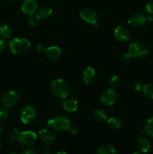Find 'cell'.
Segmentation results:
<instances>
[{
    "label": "cell",
    "mask_w": 153,
    "mask_h": 154,
    "mask_svg": "<svg viewBox=\"0 0 153 154\" xmlns=\"http://www.w3.org/2000/svg\"><path fill=\"white\" fill-rule=\"evenodd\" d=\"M30 48L31 43L25 38H14L8 42V49L14 55H23L29 51Z\"/></svg>",
    "instance_id": "obj_1"
},
{
    "label": "cell",
    "mask_w": 153,
    "mask_h": 154,
    "mask_svg": "<svg viewBox=\"0 0 153 154\" xmlns=\"http://www.w3.org/2000/svg\"><path fill=\"white\" fill-rule=\"evenodd\" d=\"M50 90L56 97L64 99L67 98L70 93V86L64 79L58 78L51 82Z\"/></svg>",
    "instance_id": "obj_2"
},
{
    "label": "cell",
    "mask_w": 153,
    "mask_h": 154,
    "mask_svg": "<svg viewBox=\"0 0 153 154\" xmlns=\"http://www.w3.org/2000/svg\"><path fill=\"white\" fill-rule=\"evenodd\" d=\"M38 135L32 131L18 132L15 129V138L22 147H30L38 141Z\"/></svg>",
    "instance_id": "obj_3"
},
{
    "label": "cell",
    "mask_w": 153,
    "mask_h": 154,
    "mask_svg": "<svg viewBox=\"0 0 153 154\" xmlns=\"http://www.w3.org/2000/svg\"><path fill=\"white\" fill-rule=\"evenodd\" d=\"M47 126L52 130L63 132L69 129L70 123L67 117L59 115L50 119L47 121Z\"/></svg>",
    "instance_id": "obj_4"
},
{
    "label": "cell",
    "mask_w": 153,
    "mask_h": 154,
    "mask_svg": "<svg viewBox=\"0 0 153 154\" xmlns=\"http://www.w3.org/2000/svg\"><path fill=\"white\" fill-rule=\"evenodd\" d=\"M36 49L39 52H43L44 55L50 60H56L62 56V50L57 46H50L45 48L42 44H38Z\"/></svg>",
    "instance_id": "obj_5"
},
{
    "label": "cell",
    "mask_w": 153,
    "mask_h": 154,
    "mask_svg": "<svg viewBox=\"0 0 153 154\" xmlns=\"http://www.w3.org/2000/svg\"><path fill=\"white\" fill-rule=\"evenodd\" d=\"M19 96L17 93L14 90H8L3 93L1 97V102L3 106L7 109L13 108L17 105Z\"/></svg>",
    "instance_id": "obj_6"
},
{
    "label": "cell",
    "mask_w": 153,
    "mask_h": 154,
    "mask_svg": "<svg viewBox=\"0 0 153 154\" xmlns=\"http://www.w3.org/2000/svg\"><path fill=\"white\" fill-rule=\"evenodd\" d=\"M128 53L131 57H146L148 54V47L141 42H134L129 46Z\"/></svg>",
    "instance_id": "obj_7"
},
{
    "label": "cell",
    "mask_w": 153,
    "mask_h": 154,
    "mask_svg": "<svg viewBox=\"0 0 153 154\" xmlns=\"http://www.w3.org/2000/svg\"><path fill=\"white\" fill-rule=\"evenodd\" d=\"M118 99V93L115 89L110 88L104 90L100 95V101L104 106H112Z\"/></svg>",
    "instance_id": "obj_8"
},
{
    "label": "cell",
    "mask_w": 153,
    "mask_h": 154,
    "mask_svg": "<svg viewBox=\"0 0 153 154\" xmlns=\"http://www.w3.org/2000/svg\"><path fill=\"white\" fill-rule=\"evenodd\" d=\"M36 117V110L32 105H26L20 113V120L24 124L32 123Z\"/></svg>",
    "instance_id": "obj_9"
},
{
    "label": "cell",
    "mask_w": 153,
    "mask_h": 154,
    "mask_svg": "<svg viewBox=\"0 0 153 154\" xmlns=\"http://www.w3.org/2000/svg\"><path fill=\"white\" fill-rule=\"evenodd\" d=\"M147 20H148V17H146L144 14L138 12V13H135L129 17L128 20V23L133 28L138 29L143 26L146 23Z\"/></svg>",
    "instance_id": "obj_10"
},
{
    "label": "cell",
    "mask_w": 153,
    "mask_h": 154,
    "mask_svg": "<svg viewBox=\"0 0 153 154\" xmlns=\"http://www.w3.org/2000/svg\"><path fill=\"white\" fill-rule=\"evenodd\" d=\"M38 137L40 138L41 142L46 147H49L56 139L55 134L49 129H44V128L38 131Z\"/></svg>",
    "instance_id": "obj_11"
},
{
    "label": "cell",
    "mask_w": 153,
    "mask_h": 154,
    "mask_svg": "<svg viewBox=\"0 0 153 154\" xmlns=\"http://www.w3.org/2000/svg\"><path fill=\"white\" fill-rule=\"evenodd\" d=\"M80 18L86 23L92 25H95L98 20V14L91 8H84L80 14Z\"/></svg>",
    "instance_id": "obj_12"
},
{
    "label": "cell",
    "mask_w": 153,
    "mask_h": 154,
    "mask_svg": "<svg viewBox=\"0 0 153 154\" xmlns=\"http://www.w3.org/2000/svg\"><path fill=\"white\" fill-rule=\"evenodd\" d=\"M38 1L37 0H23L21 4V11L28 16L34 15L37 11Z\"/></svg>",
    "instance_id": "obj_13"
},
{
    "label": "cell",
    "mask_w": 153,
    "mask_h": 154,
    "mask_svg": "<svg viewBox=\"0 0 153 154\" xmlns=\"http://www.w3.org/2000/svg\"><path fill=\"white\" fill-rule=\"evenodd\" d=\"M114 35L117 40L122 42H126L130 38V32L125 27L119 26L114 30Z\"/></svg>",
    "instance_id": "obj_14"
},
{
    "label": "cell",
    "mask_w": 153,
    "mask_h": 154,
    "mask_svg": "<svg viewBox=\"0 0 153 154\" xmlns=\"http://www.w3.org/2000/svg\"><path fill=\"white\" fill-rule=\"evenodd\" d=\"M95 70L92 67H91V66H88V67H86L82 71V81L86 84H91V83H92L94 81V78H95Z\"/></svg>",
    "instance_id": "obj_15"
},
{
    "label": "cell",
    "mask_w": 153,
    "mask_h": 154,
    "mask_svg": "<svg viewBox=\"0 0 153 154\" xmlns=\"http://www.w3.org/2000/svg\"><path fill=\"white\" fill-rule=\"evenodd\" d=\"M63 108L68 112H74L78 108V102L73 98H65L62 102Z\"/></svg>",
    "instance_id": "obj_16"
},
{
    "label": "cell",
    "mask_w": 153,
    "mask_h": 154,
    "mask_svg": "<svg viewBox=\"0 0 153 154\" xmlns=\"http://www.w3.org/2000/svg\"><path fill=\"white\" fill-rule=\"evenodd\" d=\"M53 11L50 7H42L36 11L35 17L38 20L49 19L52 16Z\"/></svg>",
    "instance_id": "obj_17"
},
{
    "label": "cell",
    "mask_w": 153,
    "mask_h": 154,
    "mask_svg": "<svg viewBox=\"0 0 153 154\" xmlns=\"http://www.w3.org/2000/svg\"><path fill=\"white\" fill-rule=\"evenodd\" d=\"M136 146H137L138 150L142 153H148L151 148V144H150L149 141L145 137H142L138 140Z\"/></svg>",
    "instance_id": "obj_18"
},
{
    "label": "cell",
    "mask_w": 153,
    "mask_h": 154,
    "mask_svg": "<svg viewBox=\"0 0 153 154\" xmlns=\"http://www.w3.org/2000/svg\"><path fill=\"white\" fill-rule=\"evenodd\" d=\"M106 124L111 129L117 130V129H119L122 127V120L119 117H112L107 119Z\"/></svg>",
    "instance_id": "obj_19"
},
{
    "label": "cell",
    "mask_w": 153,
    "mask_h": 154,
    "mask_svg": "<svg viewBox=\"0 0 153 154\" xmlns=\"http://www.w3.org/2000/svg\"><path fill=\"white\" fill-rule=\"evenodd\" d=\"M93 116L94 119L99 122H105L108 119L107 114L102 108H96L93 112Z\"/></svg>",
    "instance_id": "obj_20"
},
{
    "label": "cell",
    "mask_w": 153,
    "mask_h": 154,
    "mask_svg": "<svg viewBox=\"0 0 153 154\" xmlns=\"http://www.w3.org/2000/svg\"><path fill=\"white\" fill-rule=\"evenodd\" d=\"M146 135L149 138H153V117H150L146 122L145 126L143 129Z\"/></svg>",
    "instance_id": "obj_21"
},
{
    "label": "cell",
    "mask_w": 153,
    "mask_h": 154,
    "mask_svg": "<svg viewBox=\"0 0 153 154\" xmlns=\"http://www.w3.org/2000/svg\"><path fill=\"white\" fill-rule=\"evenodd\" d=\"M96 154H116V150L110 144H104L98 147Z\"/></svg>",
    "instance_id": "obj_22"
},
{
    "label": "cell",
    "mask_w": 153,
    "mask_h": 154,
    "mask_svg": "<svg viewBox=\"0 0 153 154\" xmlns=\"http://www.w3.org/2000/svg\"><path fill=\"white\" fill-rule=\"evenodd\" d=\"M12 35V29L8 25L4 24L0 26V36L2 39H8Z\"/></svg>",
    "instance_id": "obj_23"
},
{
    "label": "cell",
    "mask_w": 153,
    "mask_h": 154,
    "mask_svg": "<svg viewBox=\"0 0 153 154\" xmlns=\"http://www.w3.org/2000/svg\"><path fill=\"white\" fill-rule=\"evenodd\" d=\"M142 93L144 96L148 99L153 100V85L152 84H146L142 88Z\"/></svg>",
    "instance_id": "obj_24"
},
{
    "label": "cell",
    "mask_w": 153,
    "mask_h": 154,
    "mask_svg": "<svg viewBox=\"0 0 153 154\" xmlns=\"http://www.w3.org/2000/svg\"><path fill=\"white\" fill-rule=\"evenodd\" d=\"M120 84H121V81H120V78L117 75L112 76L110 80V85L111 88L115 89V90L119 87Z\"/></svg>",
    "instance_id": "obj_25"
},
{
    "label": "cell",
    "mask_w": 153,
    "mask_h": 154,
    "mask_svg": "<svg viewBox=\"0 0 153 154\" xmlns=\"http://www.w3.org/2000/svg\"><path fill=\"white\" fill-rule=\"evenodd\" d=\"M9 113L4 108L0 109V122H4L8 119Z\"/></svg>",
    "instance_id": "obj_26"
},
{
    "label": "cell",
    "mask_w": 153,
    "mask_h": 154,
    "mask_svg": "<svg viewBox=\"0 0 153 154\" xmlns=\"http://www.w3.org/2000/svg\"><path fill=\"white\" fill-rule=\"evenodd\" d=\"M38 20H39L36 17L35 15H32V16L28 17V23L31 26L34 27L38 25Z\"/></svg>",
    "instance_id": "obj_27"
},
{
    "label": "cell",
    "mask_w": 153,
    "mask_h": 154,
    "mask_svg": "<svg viewBox=\"0 0 153 154\" xmlns=\"http://www.w3.org/2000/svg\"><path fill=\"white\" fill-rule=\"evenodd\" d=\"M143 84H142V82L140 81H136V82L134 83L133 84V88L135 91L140 92L142 91V88H143Z\"/></svg>",
    "instance_id": "obj_28"
},
{
    "label": "cell",
    "mask_w": 153,
    "mask_h": 154,
    "mask_svg": "<svg viewBox=\"0 0 153 154\" xmlns=\"http://www.w3.org/2000/svg\"><path fill=\"white\" fill-rule=\"evenodd\" d=\"M145 10L148 14H153V2L146 3L145 6Z\"/></svg>",
    "instance_id": "obj_29"
},
{
    "label": "cell",
    "mask_w": 153,
    "mask_h": 154,
    "mask_svg": "<svg viewBox=\"0 0 153 154\" xmlns=\"http://www.w3.org/2000/svg\"><path fill=\"white\" fill-rule=\"evenodd\" d=\"M131 58L132 57L129 55L128 53H125L122 57V61L123 63H128L131 60Z\"/></svg>",
    "instance_id": "obj_30"
},
{
    "label": "cell",
    "mask_w": 153,
    "mask_h": 154,
    "mask_svg": "<svg viewBox=\"0 0 153 154\" xmlns=\"http://www.w3.org/2000/svg\"><path fill=\"white\" fill-rule=\"evenodd\" d=\"M20 154H38V152L32 148H30V147H26V149H24Z\"/></svg>",
    "instance_id": "obj_31"
},
{
    "label": "cell",
    "mask_w": 153,
    "mask_h": 154,
    "mask_svg": "<svg viewBox=\"0 0 153 154\" xmlns=\"http://www.w3.org/2000/svg\"><path fill=\"white\" fill-rule=\"evenodd\" d=\"M6 49V42L4 39L0 38V54H2Z\"/></svg>",
    "instance_id": "obj_32"
},
{
    "label": "cell",
    "mask_w": 153,
    "mask_h": 154,
    "mask_svg": "<svg viewBox=\"0 0 153 154\" xmlns=\"http://www.w3.org/2000/svg\"><path fill=\"white\" fill-rule=\"evenodd\" d=\"M68 131L70 133H71L72 135H76V134L78 133V128L76 127V126H71V125H70L69 129H68Z\"/></svg>",
    "instance_id": "obj_33"
},
{
    "label": "cell",
    "mask_w": 153,
    "mask_h": 154,
    "mask_svg": "<svg viewBox=\"0 0 153 154\" xmlns=\"http://www.w3.org/2000/svg\"><path fill=\"white\" fill-rule=\"evenodd\" d=\"M43 154H52V153H51L50 150V149L48 148V147H46V149H45V150H44Z\"/></svg>",
    "instance_id": "obj_34"
},
{
    "label": "cell",
    "mask_w": 153,
    "mask_h": 154,
    "mask_svg": "<svg viewBox=\"0 0 153 154\" xmlns=\"http://www.w3.org/2000/svg\"><path fill=\"white\" fill-rule=\"evenodd\" d=\"M56 154H67V153H66V152H64V151H59Z\"/></svg>",
    "instance_id": "obj_35"
},
{
    "label": "cell",
    "mask_w": 153,
    "mask_h": 154,
    "mask_svg": "<svg viewBox=\"0 0 153 154\" xmlns=\"http://www.w3.org/2000/svg\"><path fill=\"white\" fill-rule=\"evenodd\" d=\"M2 127L1 124H0V133H1V132H2Z\"/></svg>",
    "instance_id": "obj_36"
},
{
    "label": "cell",
    "mask_w": 153,
    "mask_h": 154,
    "mask_svg": "<svg viewBox=\"0 0 153 154\" xmlns=\"http://www.w3.org/2000/svg\"><path fill=\"white\" fill-rule=\"evenodd\" d=\"M132 154H141V153H132Z\"/></svg>",
    "instance_id": "obj_37"
},
{
    "label": "cell",
    "mask_w": 153,
    "mask_h": 154,
    "mask_svg": "<svg viewBox=\"0 0 153 154\" xmlns=\"http://www.w3.org/2000/svg\"><path fill=\"white\" fill-rule=\"evenodd\" d=\"M0 149H1V144H0Z\"/></svg>",
    "instance_id": "obj_38"
},
{
    "label": "cell",
    "mask_w": 153,
    "mask_h": 154,
    "mask_svg": "<svg viewBox=\"0 0 153 154\" xmlns=\"http://www.w3.org/2000/svg\"><path fill=\"white\" fill-rule=\"evenodd\" d=\"M10 154H16V153H10Z\"/></svg>",
    "instance_id": "obj_39"
},
{
    "label": "cell",
    "mask_w": 153,
    "mask_h": 154,
    "mask_svg": "<svg viewBox=\"0 0 153 154\" xmlns=\"http://www.w3.org/2000/svg\"><path fill=\"white\" fill-rule=\"evenodd\" d=\"M0 105H1V103H0Z\"/></svg>",
    "instance_id": "obj_40"
}]
</instances>
